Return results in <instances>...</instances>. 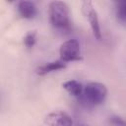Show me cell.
I'll use <instances>...</instances> for the list:
<instances>
[{"label": "cell", "mask_w": 126, "mask_h": 126, "mask_svg": "<svg viewBox=\"0 0 126 126\" xmlns=\"http://www.w3.org/2000/svg\"><path fill=\"white\" fill-rule=\"evenodd\" d=\"M6 1H7V2H9V3H11V2H14L15 0H6Z\"/></svg>", "instance_id": "12"}, {"label": "cell", "mask_w": 126, "mask_h": 126, "mask_svg": "<svg viewBox=\"0 0 126 126\" xmlns=\"http://www.w3.org/2000/svg\"><path fill=\"white\" fill-rule=\"evenodd\" d=\"M109 121L111 124H114V125H126V121H124L119 116H112V117H110Z\"/></svg>", "instance_id": "11"}, {"label": "cell", "mask_w": 126, "mask_h": 126, "mask_svg": "<svg viewBox=\"0 0 126 126\" xmlns=\"http://www.w3.org/2000/svg\"><path fill=\"white\" fill-rule=\"evenodd\" d=\"M48 15L49 21L54 28L65 30L70 27V10L65 2L52 1L48 7Z\"/></svg>", "instance_id": "2"}, {"label": "cell", "mask_w": 126, "mask_h": 126, "mask_svg": "<svg viewBox=\"0 0 126 126\" xmlns=\"http://www.w3.org/2000/svg\"><path fill=\"white\" fill-rule=\"evenodd\" d=\"M63 89L73 96L79 97L83 92L84 86L77 80H68L62 84Z\"/></svg>", "instance_id": "8"}, {"label": "cell", "mask_w": 126, "mask_h": 126, "mask_svg": "<svg viewBox=\"0 0 126 126\" xmlns=\"http://www.w3.org/2000/svg\"><path fill=\"white\" fill-rule=\"evenodd\" d=\"M36 41V31L28 32L24 37V45L27 48H32Z\"/></svg>", "instance_id": "9"}, {"label": "cell", "mask_w": 126, "mask_h": 126, "mask_svg": "<svg viewBox=\"0 0 126 126\" xmlns=\"http://www.w3.org/2000/svg\"><path fill=\"white\" fill-rule=\"evenodd\" d=\"M18 13L22 18L31 20L36 15V8L32 2L29 0H22L18 4Z\"/></svg>", "instance_id": "6"}, {"label": "cell", "mask_w": 126, "mask_h": 126, "mask_svg": "<svg viewBox=\"0 0 126 126\" xmlns=\"http://www.w3.org/2000/svg\"><path fill=\"white\" fill-rule=\"evenodd\" d=\"M82 12L85 16V18L88 20L90 27L92 29L94 36L97 39H101V32H100V26H99V20L96 13V10L94 9L92 0H83L82 2Z\"/></svg>", "instance_id": "4"}, {"label": "cell", "mask_w": 126, "mask_h": 126, "mask_svg": "<svg viewBox=\"0 0 126 126\" xmlns=\"http://www.w3.org/2000/svg\"><path fill=\"white\" fill-rule=\"evenodd\" d=\"M107 88L102 83L91 82L83 88V92L79 96L81 101L88 106H96L105 100L107 96Z\"/></svg>", "instance_id": "1"}, {"label": "cell", "mask_w": 126, "mask_h": 126, "mask_svg": "<svg viewBox=\"0 0 126 126\" xmlns=\"http://www.w3.org/2000/svg\"><path fill=\"white\" fill-rule=\"evenodd\" d=\"M116 15L120 21L126 22V0H119L116 8Z\"/></svg>", "instance_id": "10"}, {"label": "cell", "mask_w": 126, "mask_h": 126, "mask_svg": "<svg viewBox=\"0 0 126 126\" xmlns=\"http://www.w3.org/2000/svg\"><path fill=\"white\" fill-rule=\"evenodd\" d=\"M44 124L48 126H70L73 124V121L70 115L65 111L55 110L45 116Z\"/></svg>", "instance_id": "5"}, {"label": "cell", "mask_w": 126, "mask_h": 126, "mask_svg": "<svg viewBox=\"0 0 126 126\" xmlns=\"http://www.w3.org/2000/svg\"><path fill=\"white\" fill-rule=\"evenodd\" d=\"M59 56L62 61L74 62L83 59L81 55V46L76 38H71L64 41L59 47Z\"/></svg>", "instance_id": "3"}, {"label": "cell", "mask_w": 126, "mask_h": 126, "mask_svg": "<svg viewBox=\"0 0 126 126\" xmlns=\"http://www.w3.org/2000/svg\"><path fill=\"white\" fill-rule=\"evenodd\" d=\"M65 67H66V63L64 61H62L61 59L56 60V61H52V62H47V63L39 66L36 69V74L39 75V76H44L46 74L64 69Z\"/></svg>", "instance_id": "7"}]
</instances>
